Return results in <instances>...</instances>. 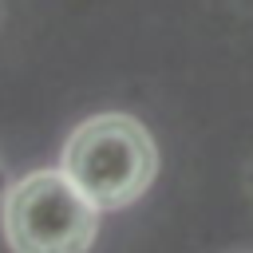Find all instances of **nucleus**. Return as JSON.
<instances>
[{
	"label": "nucleus",
	"mask_w": 253,
	"mask_h": 253,
	"mask_svg": "<svg viewBox=\"0 0 253 253\" xmlns=\"http://www.w3.org/2000/svg\"><path fill=\"white\" fill-rule=\"evenodd\" d=\"M99 210L63 170H36L4 194V241L12 253H87Z\"/></svg>",
	"instance_id": "obj_2"
},
{
	"label": "nucleus",
	"mask_w": 253,
	"mask_h": 253,
	"mask_svg": "<svg viewBox=\"0 0 253 253\" xmlns=\"http://www.w3.org/2000/svg\"><path fill=\"white\" fill-rule=\"evenodd\" d=\"M59 170L67 182L103 213L123 210L146 194L158 174V146L150 130L119 111L95 115L79 123L59 154Z\"/></svg>",
	"instance_id": "obj_1"
},
{
	"label": "nucleus",
	"mask_w": 253,
	"mask_h": 253,
	"mask_svg": "<svg viewBox=\"0 0 253 253\" xmlns=\"http://www.w3.org/2000/svg\"><path fill=\"white\" fill-rule=\"evenodd\" d=\"M0 194H4V166H0Z\"/></svg>",
	"instance_id": "obj_3"
}]
</instances>
